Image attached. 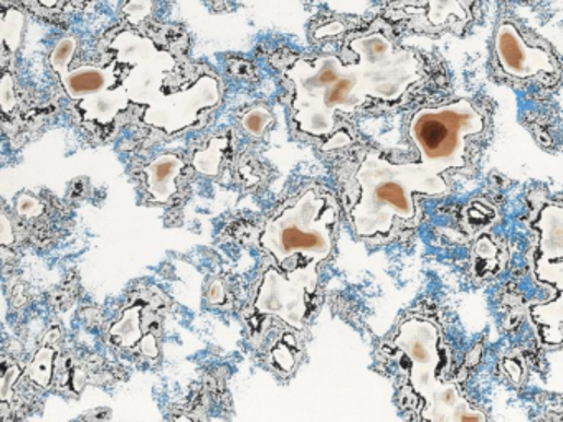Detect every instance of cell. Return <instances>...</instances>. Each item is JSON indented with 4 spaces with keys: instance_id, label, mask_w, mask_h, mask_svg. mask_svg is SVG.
Wrapping results in <instances>:
<instances>
[{
    "instance_id": "obj_1",
    "label": "cell",
    "mask_w": 563,
    "mask_h": 422,
    "mask_svg": "<svg viewBox=\"0 0 563 422\" xmlns=\"http://www.w3.org/2000/svg\"><path fill=\"white\" fill-rule=\"evenodd\" d=\"M359 197L351 210L355 235L361 238L387 236L397 220L412 222L419 194L445 195L442 175L423 164H394L377 152L365 155L355 174Z\"/></svg>"
},
{
    "instance_id": "obj_2",
    "label": "cell",
    "mask_w": 563,
    "mask_h": 422,
    "mask_svg": "<svg viewBox=\"0 0 563 422\" xmlns=\"http://www.w3.org/2000/svg\"><path fill=\"white\" fill-rule=\"evenodd\" d=\"M286 77L294 84L293 121L309 136L329 134L338 113L357 112L371 99L357 63L344 65L335 55L300 58Z\"/></svg>"
},
{
    "instance_id": "obj_3",
    "label": "cell",
    "mask_w": 563,
    "mask_h": 422,
    "mask_svg": "<svg viewBox=\"0 0 563 422\" xmlns=\"http://www.w3.org/2000/svg\"><path fill=\"white\" fill-rule=\"evenodd\" d=\"M338 225L335 198L319 188H307L296 201L273 216L261 233L260 243L290 271V262L317 266L331 256Z\"/></svg>"
},
{
    "instance_id": "obj_4",
    "label": "cell",
    "mask_w": 563,
    "mask_h": 422,
    "mask_svg": "<svg viewBox=\"0 0 563 422\" xmlns=\"http://www.w3.org/2000/svg\"><path fill=\"white\" fill-rule=\"evenodd\" d=\"M484 118L468 99L423 108L413 115L409 134L419 151L420 164L435 174L465 165L468 141L481 134Z\"/></svg>"
},
{
    "instance_id": "obj_5",
    "label": "cell",
    "mask_w": 563,
    "mask_h": 422,
    "mask_svg": "<svg viewBox=\"0 0 563 422\" xmlns=\"http://www.w3.org/2000/svg\"><path fill=\"white\" fill-rule=\"evenodd\" d=\"M401 368L406 373L403 383L413 405V415L445 385L439 375L443 368V339L438 327L425 317H409L398 327L394 339Z\"/></svg>"
},
{
    "instance_id": "obj_6",
    "label": "cell",
    "mask_w": 563,
    "mask_h": 422,
    "mask_svg": "<svg viewBox=\"0 0 563 422\" xmlns=\"http://www.w3.org/2000/svg\"><path fill=\"white\" fill-rule=\"evenodd\" d=\"M351 48L357 57V67L364 74L368 94L374 99L388 103L400 99L422 73L419 58L412 51L395 47L382 32L355 38Z\"/></svg>"
},
{
    "instance_id": "obj_7",
    "label": "cell",
    "mask_w": 563,
    "mask_h": 422,
    "mask_svg": "<svg viewBox=\"0 0 563 422\" xmlns=\"http://www.w3.org/2000/svg\"><path fill=\"white\" fill-rule=\"evenodd\" d=\"M113 50L131 103L151 106L163 93L167 77L176 70L173 55L161 50L151 38L129 31L116 37Z\"/></svg>"
},
{
    "instance_id": "obj_8",
    "label": "cell",
    "mask_w": 563,
    "mask_h": 422,
    "mask_svg": "<svg viewBox=\"0 0 563 422\" xmlns=\"http://www.w3.org/2000/svg\"><path fill=\"white\" fill-rule=\"evenodd\" d=\"M316 285V266H300L288 271V276L270 269L261 282L255 307L260 314L273 315L288 326L301 330L309 307L307 295L313 294Z\"/></svg>"
},
{
    "instance_id": "obj_9",
    "label": "cell",
    "mask_w": 563,
    "mask_h": 422,
    "mask_svg": "<svg viewBox=\"0 0 563 422\" xmlns=\"http://www.w3.org/2000/svg\"><path fill=\"white\" fill-rule=\"evenodd\" d=\"M220 101V84L215 77H200L184 84L174 93H161V96L148 106L144 122L161 129L166 134H179L199 121L207 109L215 108Z\"/></svg>"
},
{
    "instance_id": "obj_10",
    "label": "cell",
    "mask_w": 563,
    "mask_h": 422,
    "mask_svg": "<svg viewBox=\"0 0 563 422\" xmlns=\"http://www.w3.org/2000/svg\"><path fill=\"white\" fill-rule=\"evenodd\" d=\"M77 48V38L64 37L58 42L50 55L51 70L60 78L64 91L77 106H82L93 97L108 93L122 84L121 70L116 61L108 67L70 68Z\"/></svg>"
},
{
    "instance_id": "obj_11",
    "label": "cell",
    "mask_w": 563,
    "mask_h": 422,
    "mask_svg": "<svg viewBox=\"0 0 563 422\" xmlns=\"http://www.w3.org/2000/svg\"><path fill=\"white\" fill-rule=\"evenodd\" d=\"M494 50L501 70L517 80H530V78L553 74L556 63L552 55L546 48L530 47L524 40L516 25L501 24L494 38Z\"/></svg>"
},
{
    "instance_id": "obj_12",
    "label": "cell",
    "mask_w": 563,
    "mask_h": 422,
    "mask_svg": "<svg viewBox=\"0 0 563 422\" xmlns=\"http://www.w3.org/2000/svg\"><path fill=\"white\" fill-rule=\"evenodd\" d=\"M533 278L553 292V297L530 308L532 323L547 345L563 343V261L533 259Z\"/></svg>"
},
{
    "instance_id": "obj_13",
    "label": "cell",
    "mask_w": 563,
    "mask_h": 422,
    "mask_svg": "<svg viewBox=\"0 0 563 422\" xmlns=\"http://www.w3.org/2000/svg\"><path fill=\"white\" fill-rule=\"evenodd\" d=\"M474 0H406L397 14L409 19L410 28L420 32H439L443 28L462 31L472 17Z\"/></svg>"
},
{
    "instance_id": "obj_14",
    "label": "cell",
    "mask_w": 563,
    "mask_h": 422,
    "mask_svg": "<svg viewBox=\"0 0 563 422\" xmlns=\"http://www.w3.org/2000/svg\"><path fill=\"white\" fill-rule=\"evenodd\" d=\"M530 226L536 230V259L563 261V201L546 200L533 204Z\"/></svg>"
},
{
    "instance_id": "obj_15",
    "label": "cell",
    "mask_w": 563,
    "mask_h": 422,
    "mask_svg": "<svg viewBox=\"0 0 563 422\" xmlns=\"http://www.w3.org/2000/svg\"><path fill=\"white\" fill-rule=\"evenodd\" d=\"M186 167L183 159L174 154H163L155 157L145 167V178H148V194L152 200L159 203H167L177 191V178Z\"/></svg>"
},
{
    "instance_id": "obj_16",
    "label": "cell",
    "mask_w": 563,
    "mask_h": 422,
    "mask_svg": "<svg viewBox=\"0 0 563 422\" xmlns=\"http://www.w3.org/2000/svg\"><path fill=\"white\" fill-rule=\"evenodd\" d=\"M141 324V308L138 305L126 308L122 312L121 319L113 326V342L121 347H134L142 339Z\"/></svg>"
},
{
    "instance_id": "obj_17",
    "label": "cell",
    "mask_w": 563,
    "mask_h": 422,
    "mask_svg": "<svg viewBox=\"0 0 563 422\" xmlns=\"http://www.w3.org/2000/svg\"><path fill=\"white\" fill-rule=\"evenodd\" d=\"M55 349L50 343H45L32 360L27 368L28 378L42 388H48L54 376Z\"/></svg>"
},
{
    "instance_id": "obj_18",
    "label": "cell",
    "mask_w": 563,
    "mask_h": 422,
    "mask_svg": "<svg viewBox=\"0 0 563 422\" xmlns=\"http://www.w3.org/2000/svg\"><path fill=\"white\" fill-rule=\"evenodd\" d=\"M242 122H244L245 131H247L248 134L260 138V136L267 131L268 126L273 122V116L270 115L268 109L258 106V108L250 109V112L244 116Z\"/></svg>"
},
{
    "instance_id": "obj_19",
    "label": "cell",
    "mask_w": 563,
    "mask_h": 422,
    "mask_svg": "<svg viewBox=\"0 0 563 422\" xmlns=\"http://www.w3.org/2000/svg\"><path fill=\"white\" fill-rule=\"evenodd\" d=\"M22 4L38 9L42 14H63L74 0H21Z\"/></svg>"
},
{
    "instance_id": "obj_20",
    "label": "cell",
    "mask_w": 563,
    "mask_h": 422,
    "mask_svg": "<svg viewBox=\"0 0 563 422\" xmlns=\"http://www.w3.org/2000/svg\"><path fill=\"white\" fill-rule=\"evenodd\" d=\"M17 211L22 216L32 219V216L40 215L42 204L28 195H21L17 201Z\"/></svg>"
},
{
    "instance_id": "obj_21",
    "label": "cell",
    "mask_w": 563,
    "mask_h": 422,
    "mask_svg": "<svg viewBox=\"0 0 563 422\" xmlns=\"http://www.w3.org/2000/svg\"><path fill=\"white\" fill-rule=\"evenodd\" d=\"M19 375H21V370H19L17 365H12L11 368H5L4 378H2V388H0V396H2V401L9 398L11 395L12 386L17 382Z\"/></svg>"
},
{
    "instance_id": "obj_22",
    "label": "cell",
    "mask_w": 563,
    "mask_h": 422,
    "mask_svg": "<svg viewBox=\"0 0 563 422\" xmlns=\"http://www.w3.org/2000/svg\"><path fill=\"white\" fill-rule=\"evenodd\" d=\"M0 99H2V108L8 113L9 109L14 106V81L11 80L9 74H5L4 80H2V86H0Z\"/></svg>"
},
{
    "instance_id": "obj_23",
    "label": "cell",
    "mask_w": 563,
    "mask_h": 422,
    "mask_svg": "<svg viewBox=\"0 0 563 422\" xmlns=\"http://www.w3.org/2000/svg\"><path fill=\"white\" fill-rule=\"evenodd\" d=\"M2 245L8 246L14 242V230H12L11 223L8 222L5 216H2Z\"/></svg>"
},
{
    "instance_id": "obj_24",
    "label": "cell",
    "mask_w": 563,
    "mask_h": 422,
    "mask_svg": "<svg viewBox=\"0 0 563 422\" xmlns=\"http://www.w3.org/2000/svg\"><path fill=\"white\" fill-rule=\"evenodd\" d=\"M209 298L213 304H219V302L225 298V292H223V285L220 284V282H213V284L210 285Z\"/></svg>"
},
{
    "instance_id": "obj_25",
    "label": "cell",
    "mask_w": 563,
    "mask_h": 422,
    "mask_svg": "<svg viewBox=\"0 0 563 422\" xmlns=\"http://www.w3.org/2000/svg\"><path fill=\"white\" fill-rule=\"evenodd\" d=\"M142 352H144V355L157 356V343H155L154 337L149 336L148 339L144 340V343H142Z\"/></svg>"
}]
</instances>
